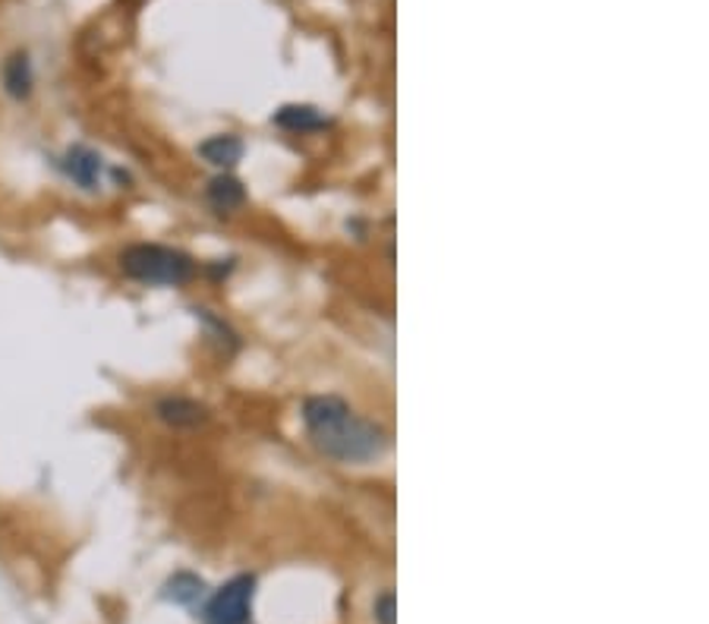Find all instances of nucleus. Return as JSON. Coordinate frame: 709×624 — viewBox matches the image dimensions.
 I'll return each instance as SVG.
<instances>
[{"label":"nucleus","mask_w":709,"mask_h":624,"mask_svg":"<svg viewBox=\"0 0 709 624\" xmlns=\"http://www.w3.org/2000/svg\"><path fill=\"white\" fill-rule=\"evenodd\" d=\"M272 123L281 127V130H287V133H318L332 120H328L325 111H318L315 104H284V108L275 111Z\"/></svg>","instance_id":"nucleus-6"},{"label":"nucleus","mask_w":709,"mask_h":624,"mask_svg":"<svg viewBox=\"0 0 709 624\" xmlns=\"http://www.w3.org/2000/svg\"><path fill=\"white\" fill-rule=\"evenodd\" d=\"M118 262L120 272L130 281L149 284V288H183L196 274L193 255L164 243H133L118 255Z\"/></svg>","instance_id":"nucleus-2"},{"label":"nucleus","mask_w":709,"mask_h":624,"mask_svg":"<svg viewBox=\"0 0 709 624\" xmlns=\"http://www.w3.org/2000/svg\"><path fill=\"white\" fill-rule=\"evenodd\" d=\"M256 577L253 574H236L227 584L215 590V596L202 608V624H246L253 608Z\"/></svg>","instance_id":"nucleus-3"},{"label":"nucleus","mask_w":709,"mask_h":624,"mask_svg":"<svg viewBox=\"0 0 709 624\" xmlns=\"http://www.w3.org/2000/svg\"><path fill=\"white\" fill-rule=\"evenodd\" d=\"M375 622L378 624H394V593H382L378 600H375Z\"/></svg>","instance_id":"nucleus-12"},{"label":"nucleus","mask_w":709,"mask_h":624,"mask_svg":"<svg viewBox=\"0 0 709 624\" xmlns=\"http://www.w3.org/2000/svg\"><path fill=\"white\" fill-rule=\"evenodd\" d=\"M202 593H205V581L196 577V574H190V571H178V574L164 584V600H171V603L178 605L199 603Z\"/></svg>","instance_id":"nucleus-10"},{"label":"nucleus","mask_w":709,"mask_h":624,"mask_svg":"<svg viewBox=\"0 0 709 624\" xmlns=\"http://www.w3.org/2000/svg\"><path fill=\"white\" fill-rule=\"evenodd\" d=\"M196 319L202 322V325H205V329H209V334L215 338L221 348L227 344V353H234L236 348H240V338H236L234 329H231L224 319H217V315H212L209 310H196Z\"/></svg>","instance_id":"nucleus-11"},{"label":"nucleus","mask_w":709,"mask_h":624,"mask_svg":"<svg viewBox=\"0 0 709 624\" xmlns=\"http://www.w3.org/2000/svg\"><path fill=\"white\" fill-rule=\"evenodd\" d=\"M0 79H3V89L7 95L17 98V101H26L32 95V85H36V70H32V60L26 51H17L10 58L3 60V70H0Z\"/></svg>","instance_id":"nucleus-8"},{"label":"nucleus","mask_w":709,"mask_h":624,"mask_svg":"<svg viewBox=\"0 0 709 624\" xmlns=\"http://www.w3.org/2000/svg\"><path fill=\"white\" fill-rule=\"evenodd\" d=\"M303 426L325 457L341 464H366L388 449V432L373 420L356 416L337 394H313L303 401Z\"/></svg>","instance_id":"nucleus-1"},{"label":"nucleus","mask_w":709,"mask_h":624,"mask_svg":"<svg viewBox=\"0 0 709 624\" xmlns=\"http://www.w3.org/2000/svg\"><path fill=\"white\" fill-rule=\"evenodd\" d=\"M155 416L171 426V430H196L209 420V410L202 407L193 397H183V394H171V397H161L155 404Z\"/></svg>","instance_id":"nucleus-5"},{"label":"nucleus","mask_w":709,"mask_h":624,"mask_svg":"<svg viewBox=\"0 0 709 624\" xmlns=\"http://www.w3.org/2000/svg\"><path fill=\"white\" fill-rule=\"evenodd\" d=\"M199 155L217 171H231L236 161L243 158V142H240V137H231V133H217V137L205 139L199 145Z\"/></svg>","instance_id":"nucleus-9"},{"label":"nucleus","mask_w":709,"mask_h":624,"mask_svg":"<svg viewBox=\"0 0 709 624\" xmlns=\"http://www.w3.org/2000/svg\"><path fill=\"white\" fill-rule=\"evenodd\" d=\"M205 199H209V205L215 209L217 215H234L236 209H243V202H246V187L234 174L221 171V174L209 180Z\"/></svg>","instance_id":"nucleus-7"},{"label":"nucleus","mask_w":709,"mask_h":624,"mask_svg":"<svg viewBox=\"0 0 709 624\" xmlns=\"http://www.w3.org/2000/svg\"><path fill=\"white\" fill-rule=\"evenodd\" d=\"M60 171L67 174V180H73L79 190L92 193L101 187V174H104V161L95 149L89 145H70L63 158H60Z\"/></svg>","instance_id":"nucleus-4"}]
</instances>
